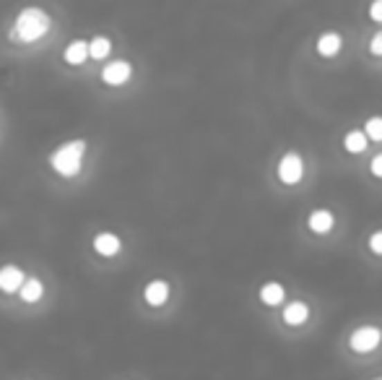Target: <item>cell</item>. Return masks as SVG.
<instances>
[{
	"instance_id": "1",
	"label": "cell",
	"mask_w": 382,
	"mask_h": 380,
	"mask_svg": "<svg viewBox=\"0 0 382 380\" xmlns=\"http://www.w3.org/2000/svg\"><path fill=\"white\" fill-rule=\"evenodd\" d=\"M47 29H50V16H47V11L37 8V6H29V8H24L19 13L11 37L19 39V42H34L42 34H47Z\"/></svg>"
},
{
	"instance_id": "2",
	"label": "cell",
	"mask_w": 382,
	"mask_h": 380,
	"mask_svg": "<svg viewBox=\"0 0 382 380\" xmlns=\"http://www.w3.org/2000/svg\"><path fill=\"white\" fill-rule=\"evenodd\" d=\"M84 152H86V141H65L63 146H57L50 156V164L57 174H65L71 177L81 170V159H84Z\"/></svg>"
},
{
	"instance_id": "3",
	"label": "cell",
	"mask_w": 382,
	"mask_h": 380,
	"mask_svg": "<svg viewBox=\"0 0 382 380\" xmlns=\"http://www.w3.org/2000/svg\"><path fill=\"white\" fill-rule=\"evenodd\" d=\"M382 344V331L377 326H359L351 331L349 347L356 354H370Z\"/></svg>"
},
{
	"instance_id": "4",
	"label": "cell",
	"mask_w": 382,
	"mask_h": 380,
	"mask_svg": "<svg viewBox=\"0 0 382 380\" xmlns=\"http://www.w3.org/2000/svg\"><path fill=\"white\" fill-rule=\"evenodd\" d=\"M276 174L284 185H299L302 183V177H304V159H302L297 152L284 154L276 167Z\"/></svg>"
},
{
	"instance_id": "5",
	"label": "cell",
	"mask_w": 382,
	"mask_h": 380,
	"mask_svg": "<svg viewBox=\"0 0 382 380\" xmlns=\"http://www.w3.org/2000/svg\"><path fill=\"white\" fill-rule=\"evenodd\" d=\"M130 76H133V66L127 60H122V57L120 60H112V63H107L102 68V78H104V84H109V87H120Z\"/></svg>"
},
{
	"instance_id": "6",
	"label": "cell",
	"mask_w": 382,
	"mask_h": 380,
	"mask_svg": "<svg viewBox=\"0 0 382 380\" xmlns=\"http://www.w3.org/2000/svg\"><path fill=\"white\" fill-rule=\"evenodd\" d=\"M24 282H26V276L16 263H6L0 269V289L3 292H21Z\"/></svg>"
},
{
	"instance_id": "7",
	"label": "cell",
	"mask_w": 382,
	"mask_h": 380,
	"mask_svg": "<svg viewBox=\"0 0 382 380\" xmlns=\"http://www.w3.org/2000/svg\"><path fill=\"white\" fill-rule=\"evenodd\" d=\"M307 227L315 232V235H328L330 229L336 227V214L330 208H315L307 217Z\"/></svg>"
},
{
	"instance_id": "8",
	"label": "cell",
	"mask_w": 382,
	"mask_h": 380,
	"mask_svg": "<svg viewBox=\"0 0 382 380\" xmlns=\"http://www.w3.org/2000/svg\"><path fill=\"white\" fill-rule=\"evenodd\" d=\"M281 318H284V323H286V326H291V328L302 326V323H307V320H309V305L302 302V300H291V302L284 307Z\"/></svg>"
},
{
	"instance_id": "9",
	"label": "cell",
	"mask_w": 382,
	"mask_h": 380,
	"mask_svg": "<svg viewBox=\"0 0 382 380\" xmlns=\"http://www.w3.org/2000/svg\"><path fill=\"white\" fill-rule=\"evenodd\" d=\"M143 297H146V302H149V305H154V307H161V305L170 300V284L164 282V279H154V282L146 284Z\"/></svg>"
},
{
	"instance_id": "10",
	"label": "cell",
	"mask_w": 382,
	"mask_h": 380,
	"mask_svg": "<svg viewBox=\"0 0 382 380\" xmlns=\"http://www.w3.org/2000/svg\"><path fill=\"white\" fill-rule=\"evenodd\" d=\"M343 50V37L338 32H325L318 37V55L320 57H336Z\"/></svg>"
},
{
	"instance_id": "11",
	"label": "cell",
	"mask_w": 382,
	"mask_h": 380,
	"mask_svg": "<svg viewBox=\"0 0 382 380\" xmlns=\"http://www.w3.org/2000/svg\"><path fill=\"white\" fill-rule=\"evenodd\" d=\"M257 297H260V302L266 305V307H276V305H281L286 300V289H284V284L278 282H266L260 287Z\"/></svg>"
},
{
	"instance_id": "12",
	"label": "cell",
	"mask_w": 382,
	"mask_h": 380,
	"mask_svg": "<svg viewBox=\"0 0 382 380\" xmlns=\"http://www.w3.org/2000/svg\"><path fill=\"white\" fill-rule=\"evenodd\" d=\"M120 248H122V239L115 232H99L94 237V250L99 255H117Z\"/></svg>"
},
{
	"instance_id": "13",
	"label": "cell",
	"mask_w": 382,
	"mask_h": 380,
	"mask_svg": "<svg viewBox=\"0 0 382 380\" xmlns=\"http://www.w3.org/2000/svg\"><path fill=\"white\" fill-rule=\"evenodd\" d=\"M367 146H370V138H367V133L364 131H349L343 136V149L349 154H364L367 152Z\"/></svg>"
},
{
	"instance_id": "14",
	"label": "cell",
	"mask_w": 382,
	"mask_h": 380,
	"mask_svg": "<svg viewBox=\"0 0 382 380\" xmlns=\"http://www.w3.org/2000/svg\"><path fill=\"white\" fill-rule=\"evenodd\" d=\"M63 55L71 66H81L86 57H91V55H89V42H86V39H73V42L65 47Z\"/></svg>"
},
{
	"instance_id": "15",
	"label": "cell",
	"mask_w": 382,
	"mask_h": 380,
	"mask_svg": "<svg viewBox=\"0 0 382 380\" xmlns=\"http://www.w3.org/2000/svg\"><path fill=\"white\" fill-rule=\"evenodd\" d=\"M112 50V42H109V37L104 34H96L94 39H89V55L94 57V60H104L107 55Z\"/></svg>"
},
{
	"instance_id": "16",
	"label": "cell",
	"mask_w": 382,
	"mask_h": 380,
	"mask_svg": "<svg viewBox=\"0 0 382 380\" xmlns=\"http://www.w3.org/2000/svg\"><path fill=\"white\" fill-rule=\"evenodd\" d=\"M42 292H44V284L37 279V276H29L26 282H24V287H21V300L24 302H37L39 297H42Z\"/></svg>"
},
{
	"instance_id": "17",
	"label": "cell",
	"mask_w": 382,
	"mask_h": 380,
	"mask_svg": "<svg viewBox=\"0 0 382 380\" xmlns=\"http://www.w3.org/2000/svg\"><path fill=\"white\" fill-rule=\"evenodd\" d=\"M364 133H367V138L370 141H382V115H372V118H367V123H364Z\"/></svg>"
},
{
	"instance_id": "18",
	"label": "cell",
	"mask_w": 382,
	"mask_h": 380,
	"mask_svg": "<svg viewBox=\"0 0 382 380\" xmlns=\"http://www.w3.org/2000/svg\"><path fill=\"white\" fill-rule=\"evenodd\" d=\"M367 245H370V250L374 253V255H382V229L372 232L370 239H367Z\"/></svg>"
},
{
	"instance_id": "19",
	"label": "cell",
	"mask_w": 382,
	"mask_h": 380,
	"mask_svg": "<svg viewBox=\"0 0 382 380\" xmlns=\"http://www.w3.org/2000/svg\"><path fill=\"white\" fill-rule=\"evenodd\" d=\"M370 55H374V57H382V32L372 34V39H370Z\"/></svg>"
},
{
	"instance_id": "20",
	"label": "cell",
	"mask_w": 382,
	"mask_h": 380,
	"mask_svg": "<svg viewBox=\"0 0 382 380\" xmlns=\"http://www.w3.org/2000/svg\"><path fill=\"white\" fill-rule=\"evenodd\" d=\"M370 172H372V177H380V180H382V152H380V154H374V156H372V162H370Z\"/></svg>"
},
{
	"instance_id": "21",
	"label": "cell",
	"mask_w": 382,
	"mask_h": 380,
	"mask_svg": "<svg viewBox=\"0 0 382 380\" xmlns=\"http://www.w3.org/2000/svg\"><path fill=\"white\" fill-rule=\"evenodd\" d=\"M370 19L372 21L382 24V0H374V3L370 6Z\"/></svg>"
},
{
	"instance_id": "22",
	"label": "cell",
	"mask_w": 382,
	"mask_h": 380,
	"mask_svg": "<svg viewBox=\"0 0 382 380\" xmlns=\"http://www.w3.org/2000/svg\"><path fill=\"white\" fill-rule=\"evenodd\" d=\"M374 380H382V378H374Z\"/></svg>"
}]
</instances>
